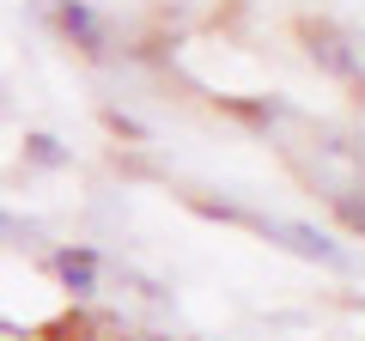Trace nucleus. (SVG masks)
<instances>
[{"instance_id": "obj_1", "label": "nucleus", "mask_w": 365, "mask_h": 341, "mask_svg": "<svg viewBox=\"0 0 365 341\" xmlns=\"http://www.w3.org/2000/svg\"><path fill=\"white\" fill-rule=\"evenodd\" d=\"M61 25H67V37H79L86 55H104V25L91 19L86 0H61Z\"/></svg>"}, {"instance_id": "obj_2", "label": "nucleus", "mask_w": 365, "mask_h": 341, "mask_svg": "<svg viewBox=\"0 0 365 341\" xmlns=\"http://www.w3.org/2000/svg\"><path fill=\"white\" fill-rule=\"evenodd\" d=\"M55 275H61V287H67V292H91L98 256H91V250H61V256H55Z\"/></svg>"}]
</instances>
